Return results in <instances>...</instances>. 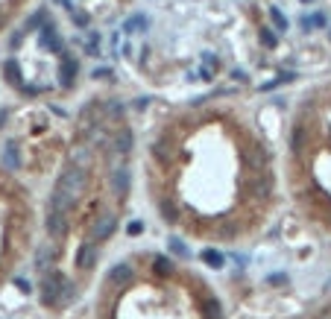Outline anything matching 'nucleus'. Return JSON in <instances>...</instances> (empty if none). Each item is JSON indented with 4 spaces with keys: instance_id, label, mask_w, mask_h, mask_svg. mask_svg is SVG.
Returning a JSON list of instances; mask_svg holds the SVG:
<instances>
[{
    "instance_id": "33",
    "label": "nucleus",
    "mask_w": 331,
    "mask_h": 319,
    "mask_svg": "<svg viewBox=\"0 0 331 319\" xmlns=\"http://www.w3.org/2000/svg\"><path fill=\"white\" fill-rule=\"evenodd\" d=\"M232 76H235V79H241V82H246V70H241V67H235V70H232Z\"/></svg>"
},
{
    "instance_id": "14",
    "label": "nucleus",
    "mask_w": 331,
    "mask_h": 319,
    "mask_svg": "<svg viewBox=\"0 0 331 319\" xmlns=\"http://www.w3.org/2000/svg\"><path fill=\"white\" fill-rule=\"evenodd\" d=\"M158 211H161V220L164 223H179V208H176V202L173 199H158Z\"/></svg>"
},
{
    "instance_id": "3",
    "label": "nucleus",
    "mask_w": 331,
    "mask_h": 319,
    "mask_svg": "<svg viewBox=\"0 0 331 319\" xmlns=\"http://www.w3.org/2000/svg\"><path fill=\"white\" fill-rule=\"evenodd\" d=\"M114 229H117V217L114 214H100L97 223L91 226V240L94 243H103V240H109L114 234Z\"/></svg>"
},
{
    "instance_id": "29",
    "label": "nucleus",
    "mask_w": 331,
    "mask_h": 319,
    "mask_svg": "<svg viewBox=\"0 0 331 319\" xmlns=\"http://www.w3.org/2000/svg\"><path fill=\"white\" fill-rule=\"evenodd\" d=\"M126 232H129L132 237H138V234H144V223H141V220H132V223L126 226Z\"/></svg>"
},
{
    "instance_id": "39",
    "label": "nucleus",
    "mask_w": 331,
    "mask_h": 319,
    "mask_svg": "<svg viewBox=\"0 0 331 319\" xmlns=\"http://www.w3.org/2000/svg\"><path fill=\"white\" fill-rule=\"evenodd\" d=\"M0 26H3V18H0Z\"/></svg>"
},
{
    "instance_id": "16",
    "label": "nucleus",
    "mask_w": 331,
    "mask_h": 319,
    "mask_svg": "<svg viewBox=\"0 0 331 319\" xmlns=\"http://www.w3.org/2000/svg\"><path fill=\"white\" fill-rule=\"evenodd\" d=\"M323 26H329V18L323 12H314V15L302 18V29H323Z\"/></svg>"
},
{
    "instance_id": "31",
    "label": "nucleus",
    "mask_w": 331,
    "mask_h": 319,
    "mask_svg": "<svg viewBox=\"0 0 331 319\" xmlns=\"http://www.w3.org/2000/svg\"><path fill=\"white\" fill-rule=\"evenodd\" d=\"M15 284H18V290H21V293H29V290H32V284H29L26 278H15Z\"/></svg>"
},
{
    "instance_id": "24",
    "label": "nucleus",
    "mask_w": 331,
    "mask_h": 319,
    "mask_svg": "<svg viewBox=\"0 0 331 319\" xmlns=\"http://www.w3.org/2000/svg\"><path fill=\"white\" fill-rule=\"evenodd\" d=\"M258 35H261V44H264V47H270V50L279 44V38H276V32H273L270 26H261V32H258Z\"/></svg>"
},
{
    "instance_id": "27",
    "label": "nucleus",
    "mask_w": 331,
    "mask_h": 319,
    "mask_svg": "<svg viewBox=\"0 0 331 319\" xmlns=\"http://www.w3.org/2000/svg\"><path fill=\"white\" fill-rule=\"evenodd\" d=\"M44 21H47V12H44V9H38V12L26 21V26H23V29H35V26H38V23H44Z\"/></svg>"
},
{
    "instance_id": "18",
    "label": "nucleus",
    "mask_w": 331,
    "mask_h": 319,
    "mask_svg": "<svg viewBox=\"0 0 331 319\" xmlns=\"http://www.w3.org/2000/svg\"><path fill=\"white\" fill-rule=\"evenodd\" d=\"M3 167H6V170H18V167H21V158H18V147H15V144H9V147L3 149Z\"/></svg>"
},
{
    "instance_id": "36",
    "label": "nucleus",
    "mask_w": 331,
    "mask_h": 319,
    "mask_svg": "<svg viewBox=\"0 0 331 319\" xmlns=\"http://www.w3.org/2000/svg\"><path fill=\"white\" fill-rule=\"evenodd\" d=\"M317 319H331V308H329V311H323V314H320Z\"/></svg>"
},
{
    "instance_id": "21",
    "label": "nucleus",
    "mask_w": 331,
    "mask_h": 319,
    "mask_svg": "<svg viewBox=\"0 0 331 319\" xmlns=\"http://www.w3.org/2000/svg\"><path fill=\"white\" fill-rule=\"evenodd\" d=\"M123 111H126V106L117 103V100H109V103L103 106V114H106V117H120Z\"/></svg>"
},
{
    "instance_id": "15",
    "label": "nucleus",
    "mask_w": 331,
    "mask_h": 319,
    "mask_svg": "<svg viewBox=\"0 0 331 319\" xmlns=\"http://www.w3.org/2000/svg\"><path fill=\"white\" fill-rule=\"evenodd\" d=\"M199 258H202L211 270H223V264H226L223 252H220V249H211V246H208V249H202V252H199Z\"/></svg>"
},
{
    "instance_id": "17",
    "label": "nucleus",
    "mask_w": 331,
    "mask_h": 319,
    "mask_svg": "<svg viewBox=\"0 0 331 319\" xmlns=\"http://www.w3.org/2000/svg\"><path fill=\"white\" fill-rule=\"evenodd\" d=\"M153 267H155L158 276H173V270H176L173 258H167V255H155V258H153Z\"/></svg>"
},
{
    "instance_id": "23",
    "label": "nucleus",
    "mask_w": 331,
    "mask_h": 319,
    "mask_svg": "<svg viewBox=\"0 0 331 319\" xmlns=\"http://www.w3.org/2000/svg\"><path fill=\"white\" fill-rule=\"evenodd\" d=\"M167 246H170V252H173V255H179V258H191V249H188L182 240L170 237V240H167Z\"/></svg>"
},
{
    "instance_id": "11",
    "label": "nucleus",
    "mask_w": 331,
    "mask_h": 319,
    "mask_svg": "<svg viewBox=\"0 0 331 319\" xmlns=\"http://www.w3.org/2000/svg\"><path fill=\"white\" fill-rule=\"evenodd\" d=\"M70 164H76V167H91V144H79V147H73V152H70Z\"/></svg>"
},
{
    "instance_id": "35",
    "label": "nucleus",
    "mask_w": 331,
    "mask_h": 319,
    "mask_svg": "<svg viewBox=\"0 0 331 319\" xmlns=\"http://www.w3.org/2000/svg\"><path fill=\"white\" fill-rule=\"evenodd\" d=\"M282 281H287V276H270V284H282Z\"/></svg>"
},
{
    "instance_id": "7",
    "label": "nucleus",
    "mask_w": 331,
    "mask_h": 319,
    "mask_svg": "<svg viewBox=\"0 0 331 319\" xmlns=\"http://www.w3.org/2000/svg\"><path fill=\"white\" fill-rule=\"evenodd\" d=\"M41 44H44L50 53H56V56H65V41L59 38V32H56L53 21H47V23L41 26Z\"/></svg>"
},
{
    "instance_id": "26",
    "label": "nucleus",
    "mask_w": 331,
    "mask_h": 319,
    "mask_svg": "<svg viewBox=\"0 0 331 319\" xmlns=\"http://www.w3.org/2000/svg\"><path fill=\"white\" fill-rule=\"evenodd\" d=\"M205 317L208 319H223V311H220V302H217V299H208V302H205Z\"/></svg>"
},
{
    "instance_id": "32",
    "label": "nucleus",
    "mask_w": 331,
    "mask_h": 319,
    "mask_svg": "<svg viewBox=\"0 0 331 319\" xmlns=\"http://www.w3.org/2000/svg\"><path fill=\"white\" fill-rule=\"evenodd\" d=\"M199 76H202V79H214V70H211V67H205V64H202V70H199Z\"/></svg>"
},
{
    "instance_id": "9",
    "label": "nucleus",
    "mask_w": 331,
    "mask_h": 319,
    "mask_svg": "<svg viewBox=\"0 0 331 319\" xmlns=\"http://www.w3.org/2000/svg\"><path fill=\"white\" fill-rule=\"evenodd\" d=\"M147 26H150V18H147L144 12H135V15H129V18L120 23V32L132 35V32H138V29H147Z\"/></svg>"
},
{
    "instance_id": "38",
    "label": "nucleus",
    "mask_w": 331,
    "mask_h": 319,
    "mask_svg": "<svg viewBox=\"0 0 331 319\" xmlns=\"http://www.w3.org/2000/svg\"><path fill=\"white\" fill-rule=\"evenodd\" d=\"M329 38H331V26H329Z\"/></svg>"
},
{
    "instance_id": "20",
    "label": "nucleus",
    "mask_w": 331,
    "mask_h": 319,
    "mask_svg": "<svg viewBox=\"0 0 331 319\" xmlns=\"http://www.w3.org/2000/svg\"><path fill=\"white\" fill-rule=\"evenodd\" d=\"M73 299H76V284L65 278V284H62V299H59V308H62V305H70Z\"/></svg>"
},
{
    "instance_id": "6",
    "label": "nucleus",
    "mask_w": 331,
    "mask_h": 319,
    "mask_svg": "<svg viewBox=\"0 0 331 319\" xmlns=\"http://www.w3.org/2000/svg\"><path fill=\"white\" fill-rule=\"evenodd\" d=\"M111 188H114L117 196H126V193H129V188H132V173H129L126 164H114V167H111Z\"/></svg>"
},
{
    "instance_id": "4",
    "label": "nucleus",
    "mask_w": 331,
    "mask_h": 319,
    "mask_svg": "<svg viewBox=\"0 0 331 319\" xmlns=\"http://www.w3.org/2000/svg\"><path fill=\"white\" fill-rule=\"evenodd\" d=\"M70 229V217L67 214H59V211H47V234L53 240H62Z\"/></svg>"
},
{
    "instance_id": "5",
    "label": "nucleus",
    "mask_w": 331,
    "mask_h": 319,
    "mask_svg": "<svg viewBox=\"0 0 331 319\" xmlns=\"http://www.w3.org/2000/svg\"><path fill=\"white\" fill-rule=\"evenodd\" d=\"M76 70H79V64H76L73 56H67V53L59 56V85H62V88H73Z\"/></svg>"
},
{
    "instance_id": "22",
    "label": "nucleus",
    "mask_w": 331,
    "mask_h": 319,
    "mask_svg": "<svg viewBox=\"0 0 331 319\" xmlns=\"http://www.w3.org/2000/svg\"><path fill=\"white\" fill-rule=\"evenodd\" d=\"M70 21H73V23H76L79 29H85V26L91 23V18H88V15H85L82 9H76V6H70Z\"/></svg>"
},
{
    "instance_id": "10",
    "label": "nucleus",
    "mask_w": 331,
    "mask_h": 319,
    "mask_svg": "<svg viewBox=\"0 0 331 319\" xmlns=\"http://www.w3.org/2000/svg\"><path fill=\"white\" fill-rule=\"evenodd\" d=\"M109 281L111 284H129L132 281V264H126V261H120V264H114L111 267V273H109Z\"/></svg>"
},
{
    "instance_id": "19",
    "label": "nucleus",
    "mask_w": 331,
    "mask_h": 319,
    "mask_svg": "<svg viewBox=\"0 0 331 319\" xmlns=\"http://www.w3.org/2000/svg\"><path fill=\"white\" fill-rule=\"evenodd\" d=\"M270 21L276 23V29H279V32H285V29L290 26V21L285 18V12H282L279 6H270Z\"/></svg>"
},
{
    "instance_id": "25",
    "label": "nucleus",
    "mask_w": 331,
    "mask_h": 319,
    "mask_svg": "<svg viewBox=\"0 0 331 319\" xmlns=\"http://www.w3.org/2000/svg\"><path fill=\"white\" fill-rule=\"evenodd\" d=\"M302 144H305V129H302V126H296V129H293V135H290V149H293V152H299V149H302Z\"/></svg>"
},
{
    "instance_id": "8",
    "label": "nucleus",
    "mask_w": 331,
    "mask_h": 319,
    "mask_svg": "<svg viewBox=\"0 0 331 319\" xmlns=\"http://www.w3.org/2000/svg\"><path fill=\"white\" fill-rule=\"evenodd\" d=\"M94 264H97V243H94V240H85V243L79 246V252H76V267L88 273Z\"/></svg>"
},
{
    "instance_id": "28",
    "label": "nucleus",
    "mask_w": 331,
    "mask_h": 319,
    "mask_svg": "<svg viewBox=\"0 0 331 319\" xmlns=\"http://www.w3.org/2000/svg\"><path fill=\"white\" fill-rule=\"evenodd\" d=\"M202 62H205V67H211L214 73L220 70V56H214V53H202Z\"/></svg>"
},
{
    "instance_id": "34",
    "label": "nucleus",
    "mask_w": 331,
    "mask_h": 319,
    "mask_svg": "<svg viewBox=\"0 0 331 319\" xmlns=\"http://www.w3.org/2000/svg\"><path fill=\"white\" fill-rule=\"evenodd\" d=\"M147 106H150V100H147V97H141V100H138V103H135V108H141V111H144V108H147Z\"/></svg>"
},
{
    "instance_id": "37",
    "label": "nucleus",
    "mask_w": 331,
    "mask_h": 319,
    "mask_svg": "<svg viewBox=\"0 0 331 319\" xmlns=\"http://www.w3.org/2000/svg\"><path fill=\"white\" fill-rule=\"evenodd\" d=\"M302 3H314V0H302Z\"/></svg>"
},
{
    "instance_id": "1",
    "label": "nucleus",
    "mask_w": 331,
    "mask_h": 319,
    "mask_svg": "<svg viewBox=\"0 0 331 319\" xmlns=\"http://www.w3.org/2000/svg\"><path fill=\"white\" fill-rule=\"evenodd\" d=\"M56 191H62V193H67L73 202L85 193V188H88V170L85 167H76V164H70L59 179H56V185H53Z\"/></svg>"
},
{
    "instance_id": "30",
    "label": "nucleus",
    "mask_w": 331,
    "mask_h": 319,
    "mask_svg": "<svg viewBox=\"0 0 331 319\" xmlns=\"http://www.w3.org/2000/svg\"><path fill=\"white\" fill-rule=\"evenodd\" d=\"M94 79H111V70L109 67H94Z\"/></svg>"
},
{
    "instance_id": "12",
    "label": "nucleus",
    "mask_w": 331,
    "mask_h": 319,
    "mask_svg": "<svg viewBox=\"0 0 331 319\" xmlns=\"http://www.w3.org/2000/svg\"><path fill=\"white\" fill-rule=\"evenodd\" d=\"M111 149H117L120 155H129V149H132V129H117V135H114V147Z\"/></svg>"
},
{
    "instance_id": "2",
    "label": "nucleus",
    "mask_w": 331,
    "mask_h": 319,
    "mask_svg": "<svg viewBox=\"0 0 331 319\" xmlns=\"http://www.w3.org/2000/svg\"><path fill=\"white\" fill-rule=\"evenodd\" d=\"M62 284H65V276L62 273H47L44 281H41V305L44 308H59V299H62Z\"/></svg>"
},
{
    "instance_id": "13",
    "label": "nucleus",
    "mask_w": 331,
    "mask_h": 319,
    "mask_svg": "<svg viewBox=\"0 0 331 319\" xmlns=\"http://www.w3.org/2000/svg\"><path fill=\"white\" fill-rule=\"evenodd\" d=\"M3 76H6L9 85L21 88V64H18L15 59H6V62H3Z\"/></svg>"
}]
</instances>
